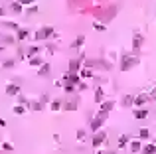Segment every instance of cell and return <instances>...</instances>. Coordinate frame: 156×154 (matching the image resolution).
I'll list each match as a JSON object with an SVG mask.
<instances>
[{
    "mask_svg": "<svg viewBox=\"0 0 156 154\" xmlns=\"http://www.w3.org/2000/svg\"><path fill=\"white\" fill-rule=\"evenodd\" d=\"M107 115H109V113L101 111L99 115H97V117H95L93 121H91V131H99V128H101V125H103V121L107 119Z\"/></svg>",
    "mask_w": 156,
    "mask_h": 154,
    "instance_id": "6da1fadb",
    "label": "cell"
},
{
    "mask_svg": "<svg viewBox=\"0 0 156 154\" xmlns=\"http://www.w3.org/2000/svg\"><path fill=\"white\" fill-rule=\"evenodd\" d=\"M136 63H138V59H136V57L123 56V61H121V69H123V71H127V69H130V67H134Z\"/></svg>",
    "mask_w": 156,
    "mask_h": 154,
    "instance_id": "7a4b0ae2",
    "label": "cell"
},
{
    "mask_svg": "<svg viewBox=\"0 0 156 154\" xmlns=\"http://www.w3.org/2000/svg\"><path fill=\"white\" fill-rule=\"evenodd\" d=\"M53 28H50V26H44V28H40L38 32H36V38L38 40H46V38H50V36H53Z\"/></svg>",
    "mask_w": 156,
    "mask_h": 154,
    "instance_id": "3957f363",
    "label": "cell"
},
{
    "mask_svg": "<svg viewBox=\"0 0 156 154\" xmlns=\"http://www.w3.org/2000/svg\"><path fill=\"white\" fill-rule=\"evenodd\" d=\"M105 138H107V134H105V132H97V134L93 136V140H91V144L97 148V146H101V144L105 142Z\"/></svg>",
    "mask_w": 156,
    "mask_h": 154,
    "instance_id": "277c9868",
    "label": "cell"
},
{
    "mask_svg": "<svg viewBox=\"0 0 156 154\" xmlns=\"http://www.w3.org/2000/svg\"><path fill=\"white\" fill-rule=\"evenodd\" d=\"M128 148H130V152H133V154H138L142 150L140 140H130V142H128Z\"/></svg>",
    "mask_w": 156,
    "mask_h": 154,
    "instance_id": "5b68a950",
    "label": "cell"
},
{
    "mask_svg": "<svg viewBox=\"0 0 156 154\" xmlns=\"http://www.w3.org/2000/svg\"><path fill=\"white\" fill-rule=\"evenodd\" d=\"M79 69H81V61L79 59H71L69 61V71L71 73H77Z\"/></svg>",
    "mask_w": 156,
    "mask_h": 154,
    "instance_id": "8992f818",
    "label": "cell"
},
{
    "mask_svg": "<svg viewBox=\"0 0 156 154\" xmlns=\"http://www.w3.org/2000/svg\"><path fill=\"white\" fill-rule=\"evenodd\" d=\"M6 93H8V95H18L20 93V87H18V85L8 83V85H6Z\"/></svg>",
    "mask_w": 156,
    "mask_h": 154,
    "instance_id": "52a82bcc",
    "label": "cell"
},
{
    "mask_svg": "<svg viewBox=\"0 0 156 154\" xmlns=\"http://www.w3.org/2000/svg\"><path fill=\"white\" fill-rule=\"evenodd\" d=\"M65 79L69 81V83H75L77 85V83H79V73H71V71H69V73L65 75Z\"/></svg>",
    "mask_w": 156,
    "mask_h": 154,
    "instance_id": "ba28073f",
    "label": "cell"
},
{
    "mask_svg": "<svg viewBox=\"0 0 156 154\" xmlns=\"http://www.w3.org/2000/svg\"><path fill=\"white\" fill-rule=\"evenodd\" d=\"M140 46H142V36H134V40H133V50H134V51L140 50Z\"/></svg>",
    "mask_w": 156,
    "mask_h": 154,
    "instance_id": "9c48e42d",
    "label": "cell"
},
{
    "mask_svg": "<svg viewBox=\"0 0 156 154\" xmlns=\"http://www.w3.org/2000/svg\"><path fill=\"white\" fill-rule=\"evenodd\" d=\"M156 152V144H146L142 146V154H154Z\"/></svg>",
    "mask_w": 156,
    "mask_h": 154,
    "instance_id": "30bf717a",
    "label": "cell"
},
{
    "mask_svg": "<svg viewBox=\"0 0 156 154\" xmlns=\"http://www.w3.org/2000/svg\"><path fill=\"white\" fill-rule=\"evenodd\" d=\"M134 117H136V119H146L148 117V111H146V109H136V111H134Z\"/></svg>",
    "mask_w": 156,
    "mask_h": 154,
    "instance_id": "8fae6325",
    "label": "cell"
},
{
    "mask_svg": "<svg viewBox=\"0 0 156 154\" xmlns=\"http://www.w3.org/2000/svg\"><path fill=\"white\" fill-rule=\"evenodd\" d=\"M10 10H12V12H16V14H20V12H22V4L16 0V2H12V4H10Z\"/></svg>",
    "mask_w": 156,
    "mask_h": 154,
    "instance_id": "7c38bea8",
    "label": "cell"
},
{
    "mask_svg": "<svg viewBox=\"0 0 156 154\" xmlns=\"http://www.w3.org/2000/svg\"><path fill=\"white\" fill-rule=\"evenodd\" d=\"M47 73H50V63H44V65L40 67L38 75H40V77H44V75H47Z\"/></svg>",
    "mask_w": 156,
    "mask_h": 154,
    "instance_id": "4fadbf2b",
    "label": "cell"
},
{
    "mask_svg": "<svg viewBox=\"0 0 156 154\" xmlns=\"http://www.w3.org/2000/svg\"><path fill=\"white\" fill-rule=\"evenodd\" d=\"M113 105H115V103H113V101H105V103H103V105H101V111H105V113H109V111H111V109H113Z\"/></svg>",
    "mask_w": 156,
    "mask_h": 154,
    "instance_id": "5bb4252c",
    "label": "cell"
},
{
    "mask_svg": "<svg viewBox=\"0 0 156 154\" xmlns=\"http://www.w3.org/2000/svg\"><path fill=\"white\" fill-rule=\"evenodd\" d=\"M128 144V136H118V148H124V146Z\"/></svg>",
    "mask_w": 156,
    "mask_h": 154,
    "instance_id": "9a60e30c",
    "label": "cell"
},
{
    "mask_svg": "<svg viewBox=\"0 0 156 154\" xmlns=\"http://www.w3.org/2000/svg\"><path fill=\"white\" fill-rule=\"evenodd\" d=\"M103 99H105V93H103V89L99 87V89H97V91H95V101H99V103H101V101H103Z\"/></svg>",
    "mask_w": 156,
    "mask_h": 154,
    "instance_id": "2e32d148",
    "label": "cell"
},
{
    "mask_svg": "<svg viewBox=\"0 0 156 154\" xmlns=\"http://www.w3.org/2000/svg\"><path fill=\"white\" fill-rule=\"evenodd\" d=\"M146 99L148 97H144V95H136V97H134V105L138 107V105H142V103H146Z\"/></svg>",
    "mask_w": 156,
    "mask_h": 154,
    "instance_id": "e0dca14e",
    "label": "cell"
},
{
    "mask_svg": "<svg viewBox=\"0 0 156 154\" xmlns=\"http://www.w3.org/2000/svg\"><path fill=\"white\" fill-rule=\"evenodd\" d=\"M42 63H44V59H42V57H32V59H30V65H34V67L42 65Z\"/></svg>",
    "mask_w": 156,
    "mask_h": 154,
    "instance_id": "ac0fdd59",
    "label": "cell"
},
{
    "mask_svg": "<svg viewBox=\"0 0 156 154\" xmlns=\"http://www.w3.org/2000/svg\"><path fill=\"white\" fill-rule=\"evenodd\" d=\"M83 42H85V36H77V40L73 42V46H71V47H81V44H83Z\"/></svg>",
    "mask_w": 156,
    "mask_h": 154,
    "instance_id": "d6986e66",
    "label": "cell"
},
{
    "mask_svg": "<svg viewBox=\"0 0 156 154\" xmlns=\"http://www.w3.org/2000/svg\"><path fill=\"white\" fill-rule=\"evenodd\" d=\"M62 107H63L62 101H57V99H56V101H52V109H53V111H59Z\"/></svg>",
    "mask_w": 156,
    "mask_h": 154,
    "instance_id": "ffe728a7",
    "label": "cell"
},
{
    "mask_svg": "<svg viewBox=\"0 0 156 154\" xmlns=\"http://www.w3.org/2000/svg\"><path fill=\"white\" fill-rule=\"evenodd\" d=\"M14 113H16V115H24V113H26V107H24V105H16Z\"/></svg>",
    "mask_w": 156,
    "mask_h": 154,
    "instance_id": "44dd1931",
    "label": "cell"
},
{
    "mask_svg": "<svg viewBox=\"0 0 156 154\" xmlns=\"http://www.w3.org/2000/svg\"><path fill=\"white\" fill-rule=\"evenodd\" d=\"M30 34H28V30H18V40H26Z\"/></svg>",
    "mask_w": 156,
    "mask_h": 154,
    "instance_id": "7402d4cb",
    "label": "cell"
},
{
    "mask_svg": "<svg viewBox=\"0 0 156 154\" xmlns=\"http://www.w3.org/2000/svg\"><path fill=\"white\" fill-rule=\"evenodd\" d=\"M138 136H140V138H148L150 132H148V128H140V131H138Z\"/></svg>",
    "mask_w": 156,
    "mask_h": 154,
    "instance_id": "603a6c76",
    "label": "cell"
},
{
    "mask_svg": "<svg viewBox=\"0 0 156 154\" xmlns=\"http://www.w3.org/2000/svg\"><path fill=\"white\" fill-rule=\"evenodd\" d=\"M26 53H28V57H34L36 53H38V47H28V51H26Z\"/></svg>",
    "mask_w": 156,
    "mask_h": 154,
    "instance_id": "cb8c5ba5",
    "label": "cell"
},
{
    "mask_svg": "<svg viewBox=\"0 0 156 154\" xmlns=\"http://www.w3.org/2000/svg\"><path fill=\"white\" fill-rule=\"evenodd\" d=\"M32 107H34V111H42L44 109V103L40 101V103H32Z\"/></svg>",
    "mask_w": 156,
    "mask_h": 154,
    "instance_id": "d4e9b609",
    "label": "cell"
},
{
    "mask_svg": "<svg viewBox=\"0 0 156 154\" xmlns=\"http://www.w3.org/2000/svg\"><path fill=\"white\" fill-rule=\"evenodd\" d=\"M81 77H91V69L89 67H85V69L81 71Z\"/></svg>",
    "mask_w": 156,
    "mask_h": 154,
    "instance_id": "484cf974",
    "label": "cell"
},
{
    "mask_svg": "<svg viewBox=\"0 0 156 154\" xmlns=\"http://www.w3.org/2000/svg\"><path fill=\"white\" fill-rule=\"evenodd\" d=\"M65 109H67V111H73V109H75V103H73V101L65 103Z\"/></svg>",
    "mask_w": 156,
    "mask_h": 154,
    "instance_id": "4316f807",
    "label": "cell"
},
{
    "mask_svg": "<svg viewBox=\"0 0 156 154\" xmlns=\"http://www.w3.org/2000/svg\"><path fill=\"white\" fill-rule=\"evenodd\" d=\"M22 6H28V4H34V0H18Z\"/></svg>",
    "mask_w": 156,
    "mask_h": 154,
    "instance_id": "83f0119b",
    "label": "cell"
},
{
    "mask_svg": "<svg viewBox=\"0 0 156 154\" xmlns=\"http://www.w3.org/2000/svg\"><path fill=\"white\" fill-rule=\"evenodd\" d=\"M95 30H97V32H105V26L103 24H95Z\"/></svg>",
    "mask_w": 156,
    "mask_h": 154,
    "instance_id": "f1b7e54d",
    "label": "cell"
},
{
    "mask_svg": "<svg viewBox=\"0 0 156 154\" xmlns=\"http://www.w3.org/2000/svg\"><path fill=\"white\" fill-rule=\"evenodd\" d=\"M65 91H67V93H73V91H75V87H73V85H65Z\"/></svg>",
    "mask_w": 156,
    "mask_h": 154,
    "instance_id": "f546056e",
    "label": "cell"
},
{
    "mask_svg": "<svg viewBox=\"0 0 156 154\" xmlns=\"http://www.w3.org/2000/svg\"><path fill=\"white\" fill-rule=\"evenodd\" d=\"M40 101H42V103H47V101H50V97H47V95H42V97H40Z\"/></svg>",
    "mask_w": 156,
    "mask_h": 154,
    "instance_id": "4dcf8cb0",
    "label": "cell"
},
{
    "mask_svg": "<svg viewBox=\"0 0 156 154\" xmlns=\"http://www.w3.org/2000/svg\"><path fill=\"white\" fill-rule=\"evenodd\" d=\"M2 148H4V150H12V144H8V142H4V144H2Z\"/></svg>",
    "mask_w": 156,
    "mask_h": 154,
    "instance_id": "1f68e13d",
    "label": "cell"
},
{
    "mask_svg": "<svg viewBox=\"0 0 156 154\" xmlns=\"http://www.w3.org/2000/svg\"><path fill=\"white\" fill-rule=\"evenodd\" d=\"M28 12H30V14H36V12H38V8H36V6H30Z\"/></svg>",
    "mask_w": 156,
    "mask_h": 154,
    "instance_id": "d6a6232c",
    "label": "cell"
},
{
    "mask_svg": "<svg viewBox=\"0 0 156 154\" xmlns=\"http://www.w3.org/2000/svg\"><path fill=\"white\" fill-rule=\"evenodd\" d=\"M150 99H156V87H154V89H152V91H150Z\"/></svg>",
    "mask_w": 156,
    "mask_h": 154,
    "instance_id": "836d02e7",
    "label": "cell"
},
{
    "mask_svg": "<svg viewBox=\"0 0 156 154\" xmlns=\"http://www.w3.org/2000/svg\"><path fill=\"white\" fill-rule=\"evenodd\" d=\"M0 16H4V10H2V8H0Z\"/></svg>",
    "mask_w": 156,
    "mask_h": 154,
    "instance_id": "e575fe53",
    "label": "cell"
},
{
    "mask_svg": "<svg viewBox=\"0 0 156 154\" xmlns=\"http://www.w3.org/2000/svg\"><path fill=\"white\" fill-rule=\"evenodd\" d=\"M0 51H2V46H0Z\"/></svg>",
    "mask_w": 156,
    "mask_h": 154,
    "instance_id": "d590c367",
    "label": "cell"
},
{
    "mask_svg": "<svg viewBox=\"0 0 156 154\" xmlns=\"http://www.w3.org/2000/svg\"><path fill=\"white\" fill-rule=\"evenodd\" d=\"M97 154H103V152H97Z\"/></svg>",
    "mask_w": 156,
    "mask_h": 154,
    "instance_id": "8d00e7d4",
    "label": "cell"
},
{
    "mask_svg": "<svg viewBox=\"0 0 156 154\" xmlns=\"http://www.w3.org/2000/svg\"><path fill=\"white\" fill-rule=\"evenodd\" d=\"M109 154H115V152H109Z\"/></svg>",
    "mask_w": 156,
    "mask_h": 154,
    "instance_id": "74e56055",
    "label": "cell"
}]
</instances>
